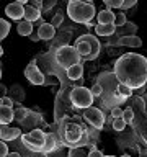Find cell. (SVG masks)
Returning a JSON list of instances; mask_svg holds the SVG:
<instances>
[{
	"label": "cell",
	"mask_w": 147,
	"mask_h": 157,
	"mask_svg": "<svg viewBox=\"0 0 147 157\" xmlns=\"http://www.w3.org/2000/svg\"><path fill=\"white\" fill-rule=\"evenodd\" d=\"M62 21H64V13L57 12V13L52 17V20H51V25H52L54 28H56V26H61V25H62Z\"/></svg>",
	"instance_id": "1f68e13d"
},
{
	"label": "cell",
	"mask_w": 147,
	"mask_h": 157,
	"mask_svg": "<svg viewBox=\"0 0 147 157\" xmlns=\"http://www.w3.org/2000/svg\"><path fill=\"white\" fill-rule=\"evenodd\" d=\"M93 144H87V146H82V147H72L69 151V155L67 157H88V152L93 149Z\"/></svg>",
	"instance_id": "e0dca14e"
},
{
	"label": "cell",
	"mask_w": 147,
	"mask_h": 157,
	"mask_svg": "<svg viewBox=\"0 0 147 157\" xmlns=\"http://www.w3.org/2000/svg\"><path fill=\"white\" fill-rule=\"evenodd\" d=\"M23 13H24V5L18 2H12L5 7V15L12 20H17V21H20L23 18Z\"/></svg>",
	"instance_id": "9c48e42d"
},
{
	"label": "cell",
	"mask_w": 147,
	"mask_h": 157,
	"mask_svg": "<svg viewBox=\"0 0 147 157\" xmlns=\"http://www.w3.org/2000/svg\"><path fill=\"white\" fill-rule=\"evenodd\" d=\"M20 136H21V129L20 128H10L8 124L0 126V141H3V142L13 141Z\"/></svg>",
	"instance_id": "30bf717a"
},
{
	"label": "cell",
	"mask_w": 147,
	"mask_h": 157,
	"mask_svg": "<svg viewBox=\"0 0 147 157\" xmlns=\"http://www.w3.org/2000/svg\"><path fill=\"white\" fill-rule=\"evenodd\" d=\"M5 157H21V155H20L18 152H12V154H7Z\"/></svg>",
	"instance_id": "60d3db41"
},
{
	"label": "cell",
	"mask_w": 147,
	"mask_h": 157,
	"mask_svg": "<svg viewBox=\"0 0 147 157\" xmlns=\"http://www.w3.org/2000/svg\"><path fill=\"white\" fill-rule=\"evenodd\" d=\"M67 15L75 23H88L95 17V5L92 2H69Z\"/></svg>",
	"instance_id": "3957f363"
},
{
	"label": "cell",
	"mask_w": 147,
	"mask_h": 157,
	"mask_svg": "<svg viewBox=\"0 0 147 157\" xmlns=\"http://www.w3.org/2000/svg\"><path fill=\"white\" fill-rule=\"evenodd\" d=\"M13 121V108L0 105V126L10 124Z\"/></svg>",
	"instance_id": "ac0fdd59"
},
{
	"label": "cell",
	"mask_w": 147,
	"mask_h": 157,
	"mask_svg": "<svg viewBox=\"0 0 147 157\" xmlns=\"http://www.w3.org/2000/svg\"><path fill=\"white\" fill-rule=\"evenodd\" d=\"M70 2H80V0H70Z\"/></svg>",
	"instance_id": "bcb514c9"
},
{
	"label": "cell",
	"mask_w": 147,
	"mask_h": 157,
	"mask_svg": "<svg viewBox=\"0 0 147 157\" xmlns=\"http://www.w3.org/2000/svg\"><path fill=\"white\" fill-rule=\"evenodd\" d=\"M62 137H64V146L69 149L72 147H82L88 144V132L82 124L78 123H69L62 128Z\"/></svg>",
	"instance_id": "7a4b0ae2"
},
{
	"label": "cell",
	"mask_w": 147,
	"mask_h": 157,
	"mask_svg": "<svg viewBox=\"0 0 147 157\" xmlns=\"http://www.w3.org/2000/svg\"><path fill=\"white\" fill-rule=\"evenodd\" d=\"M118 44L121 46H127V48H141L142 46V39L136 34H129V36H121Z\"/></svg>",
	"instance_id": "9a60e30c"
},
{
	"label": "cell",
	"mask_w": 147,
	"mask_h": 157,
	"mask_svg": "<svg viewBox=\"0 0 147 157\" xmlns=\"http://www.w3.org/2000/svg\"><path fill=\"white\" fill-rule=\"evenodd\" d=\"M124 128H126V123L123 118H115L113 120V129L115 131H124Z\"/></svg>",
	"instance_id": "f546056e"
},
{
	"label": "cell",
	"mask_w": 147,
	"mask_h": 157,
	"mask_svg": "<svg viewBox=\"0 0 147 157\" xmlns=\"http://www.w3.org/2000/svg\"><path fill=\"white\" fill-rule=\"evenodd\" d=\"M54 5H56V0H44L43 7H41V12H47V10H51Z\"/></svg>",
	"instance_id": "836d02e7"
},
{
	"label": "cell",
	"mask_w": 147,
	"mask_h": 157,
	"mask_svg": "<svg viewBox=\"0 0 147 157\" xmlns=\"http://www.w3.org/2000/svg\"><path fill=\"white\" fill-rule=\"evenodd\" d=\"M136 29H137V26H136L134 23L126 21V23L121 26V36H129V34H136Z\"/></svg>",
	"instance_id": "d4e9b609"
},
{
	"label": "cell",
	"mask_w": 147,
	"mask_h": 157,
	"mask_svg": "<svg viewBox=\"0 0 147 157\" xmlns=\"http://www.w3.org/2000/svg\"><path fill=\"white\" fill-rule=\"evenodd\" d=\"M2 105L8 106V108H13V100L10 97H2Z\"/></svg>",
	"instance_id": "8d00e7d4"
},
{
	"label": "cell",
	"mask_w": 147,
	"mask_h": 157,
	"mask_svg": "<svg viewBox=\"0 0 147 157\" xmlns=\"http://www.w3.org/2000/svg\"><path fill=\"white\" fill-rule=\"evenodd\" d=\"M0 78H2V69H0Z\"/></svg>",
	"instance_id": "7dc6e473"
},
{
	"label": "cell",
	"mask_w": 147,
	"mask_h": 157,
	"mask_svg": "<svg viewBox=\"0 0 147 157\" xmlns=\"http://www.w3.org/2000/svg\"><path fill=\"white\" fill-rule=\"evenodd\" d=\"M66 72L70 80H78L83 75V66L82 64H75V66H70L69 69H66Z\"/></svg>",
	"instance_id": "44dd1931"
},
{
	"label": "cell",
	"mask_w": 147,
	"mask_h": 157,
	"mask_svg": "<svg viewBox=\"0 0 147 157\" xmlns=\"http://www.w3.org/2000/svg\"><path fill=\"white\" fill-rule=\"evenodd\" d=\"M80 39H83V41H87L88 44H90V48H92V54L88 56L87 59L88 61H92V59H95L98 54H100V41L96 39V36H93V34H83V36H80Z\"/></svg>",
	"instance_id": "7c38bea8"
},
{
	"label": "cell",
	"mask_w": 147,
	"mask_h": 157,
	"mask_svg": "<svg viewBox=\"0 0 147 157\" xmlns=\"http://www.w3.org/2000/svg\"><path fill=\"white\" fill-rule=\"evenodd\" d=\"M36 34H38L39 39H43V41H49V39H52L54 34H56V28H54L51 23H41Z\"/></svg>",
	"instance_id": "4fadbf2b"
},
{
	"label": "cell",
	"mask_w": 147,
	"mask_h": 157,
	"mask_svg": "<svg viewBox=\"0 0 147 157\" xmlns=\"http://www.w3.org/2000/svg\"><path fill=\"white\" fill-rule=\"evenodd\" d=\"M90 92H92L93 98L101 97L103 95V85H101V83H98V82H95V83H93V87L90 88Z\"/></svg>",
	"instance_id": "f1b7e54d"
},
{
	"label": "cell",
	"mask_w": 147,
	"mask_h": 157,
	"mask_svg": "<svg viewBox=\"0 0 147 157\" xmlns=\"http://www.w3.org/2000/svg\"><path fill=\"white\" fill-rule=\"evenodd\" d=\"M10 98L12 100H18V101H23L24 100V93H23V87L21 85H13L10 88Z\"/></svg>",
	"instance_id": "cb8c5ba5"
},
{
	"label": "cell",
	"mask_w": 147,
	"mask_h": 157,
	"mask_svg": "<svg viewBox=\"0 0 147 157\" xmlns=\"http://www.w3.org/2000/svg\"><path fill=\"white\" fill-rule=\"evenodd\" d=\"M2 54H3V48L0 46V56H2Z\"/></svg>",
	"instance_id": "ee69618b"
},
{
	"label": "cell",
	"mask_w": 147,
	"mask_h": 157,
	"mask_svg": "<svg viewBox=\"0 0 147 157\" xmlns=\"http://www.w3.org/2000/svg\"><path fill=\"white\" fill-rule=\"evenodd\" d=\"M61 146H64V144H62V142H59V137L54 134V132H46L43 152H46V154H51L52 151H57V147H61Z\"/></svg>",
	"instance_id": "8fae6325"
},
{
	"label": "cell",
	"mask_w": 147,
	"mask_h": 157,
	"mask_svg": "<svg viewBox=\"0 0 147 157\" xmlns=\"http://www.w3.org/2000/svg\"><path fill=\"white\" fill-rule=\"evenodd\" d=\"M24 77L28 78V82H31L33 85H43L44 83V74L38 69L36 66V59H33L31 62L26 66V69H24Z\"/></svg>",
	"instance_id": "ba28073f"
},
{
	"label": "cell",
	"mask_w": 147,
	"mask_h": 157,
	"mask_svg": "<svg viewBox=\"0 0 147 157\" xmlns=\"http://www.w3.org/2000/svg\"><path fill=\"white\" fill-rule=\"evenodd\" d=\"M29 115V111L26 110V108H17V110H13V120L17 121H24V118H26Z\"/></svg>",
	"instance_id": "4316f807"
},
{
	"label": "cell",
	"mask_w": 147,
	"mask_h": 157,
	"mask_svg": "<svg viewBox=\"0 0 147 157\" xmlns=\"http://www.w3.org/2000/svg\"><path fill=\"white\" fill-rule=\"evenodd\" d=\"M106 5H108V8H123L124 0H108Z\"/></svg>",
	"instance_id": "d6a6232c"
},
{
	"label": "cell",
	"mask_w": 147,
	"mask_h": 157,
	"mask_svg": "<svg viewBox=\"0 0 147 157\" xmlns=\"http://www.w3.org/2000/svg\"><path fill=\"white\" fill-rule=\"evenodd\" d=\"M96 21L98 25H113L115 21V13L111 12V8H105L96 15Z\"/></svg>",
	"instance_id": "2e32d148"
},
{
	"label": "cell",
	"mask_w": 147,
	"mask_h": 157,
	"mask_svg": "<svg viewBox=\"0 0 147 157\" xmlns=\"http://www.w3.org/2000/svg\"><path fill=\"white\" fill-rule=\"evenodd\" d=\"M8 154V146L3 141H0V157H5Z\"/></svg>",
	"instance_id": "d590c367"
},
{
	"label": "cell",
	"mask_w": 147,
	"mask_h": 157,
	"mask_svg": "<svg viewBox=\"0 0 147 157\" xmlns=\"http://www.w3.org/2000/svg\"><path fill=\"white\" fill-rule=\"evenodd\" d=\"M103 2H105V3H106V2H108V0H103Z\"/></svg>",
	"instance_id": "c3c4849f"
},
{
	"label": "cell",
	"mask_w": 147,
	"mask_h": 157,
	"mask_svg": "<svg viewBox=\"0 0 147 157\" xmlns=\"http://www.w3.org/2000/svg\"><path fill=\"white\" fill-rule=\"evenodd\" d=\"M75 49H77V52L82 56V59H87V57L92 54L90 44H88L87 41H83V39H80V38H78L77 41H75Z\"/></svg>",
	"instance_id": "d6986e66"
},
{
	"label": "cell",
	"mask_w": 147,
	"mask_h": 157,
	"mask_svg": "<svg viewBox=\"0 0 147 157\" xmlns=\"http://www.w3.org/2000/svg\"><path fill=\"white\" fill-rule=\"evenodd\" d=\"M121 115H123V110H121V108L115 106V108L111 110V118H121Z\"/></svg>",
	"instance_id": "74e56055"
},
{
	"label": "cell",
	"mask_w": 147,
	"mask_h": 157,
	"mask_svg": "<svg viewBox=\"0 0 147 157\" xmlns=\"http://www.w3.org/2000/svg\"><path fill=\"white\" fill-rule=\"evenodd\" d=\"M39 18H41V10L36 8V7H33V5H29V3L24 5L23 20H26V21L34 23V21H36V20H39Z\"/></svg>",
	"instance_id": "5bb4252c"
},
{
	"label": "cell",
	"mask_w": 147,
	"mask_h": 157,
	"mask_svg": "<svg viewBox=\"0 0 147 157\" xmlns=\"http://www.w3.org/2000/svg\"><path fill=\"white\" fill-rule=\"evenodd\" d=\"M17 31H18L20 36H29V34L33 33V23L26 21V20H20L18 26H17Z\"/></svg>",
	"instance_id": "603a6c76"
},
{
	"label": "cell",
	"mask_w": 147,
	"mask_h": 157,
	"mask_svg": "<svg viewBox=\"0 0 147 157\" xmlns=\"http://www.w3.org/2000/svg\"><path fill=\"white\" fill-rule=\"evenodd\" d=\"M28 2H29V5H33V7H36L39 10L43 7V0H28Z\"/></svg>",
	"instance_id": "f35d334b"
},
{
	"label": "cell",
	"mask_w": 147,
	"mask_h": 157,
	"mask_svg": "<svg viewBox=\"0 0 147 157\" xmlns=\"http://www.w3.org/2000/svg\"><path fill=\"white\" fill-rule=\"evenodd\" d=\"M10 26H12V25H10L8 21H5L3 18H0V41H3V39L8 36Z\"/></svg>",
	"instance_id": "484cf974"
},
{
	"label": "cell",
	"mask_w": 147,
	"mask_h": 157,
	"mask_svg": "<svg viewBox=\"0 0 147 157\" xmlns=\"http://www.w3.org/2000/svg\"><path fill=\"white\" fill-rule=\"evenodd\" d=\"M93 95L90 92V88L85 87H74L70 90V101L75 108H80V110H85V108L93 105Z\"/></svg>",
	"instance_id": "5b68a950"
},
{
	"label": "cell",
	"mask_w": 147,
	"mask_h": 157,
	"mask_svg": "<svg viewBox=\"0 0 147 157\" xmlns=\"http://www.w3.org/2000/svg\"><path fill=\"white\" fill-rule=\"evenodd\" d=\"M15 2H18V3H21V5H26L28 0H15Z\"/></svg>",
	"instance_id": "b9f144b4"
},
{
	"label": "cell",
	"mask_w": 147,
	"mask_h": 157,
	"mask_svg": "<svg viewBox=\"0 0 147 157\" xmlns=\"http://www.w3.org/2000/svg\"><path fill=\"white\" fill-rule=\"evenodd\" d=\"M95 33L96 36H111L113 33H116L115 25H95Z\"/></svg>",
	"instance_id": "7402d4cb"
},
{
	"label": "cell",
	"mask_w": 147,
	"mask_h": 157,
	"mask_svg": "<svg viewBox=\"0 0 147 157\" xmlns=\"http://www.w3.org/2000/svg\"><path fill=\"white\" fill-rule=\"evenodd\" d=\"M121 157H131V155H129V154H123Z\"/></svg>",
	"instance_id": "f6af8a7d"
},
{
	"label": "cell",
	"mask_w": 147,
	"mask_h": 157,
	"mask_svg": "<svg viewBox=\"0 0 147 157\" xmlns=\"http://www.w3.org/2000/svg\"><path fill=\"white\" fill-rule=\"evenodd\" d=\"M31 157H33V155H31Z\"/></svg>",
	"instance_id": "681fc988"
},
{
	"label": "cell",
	"mask_w": 147,
	"mask_h": 157,
	"mask_svg": "<svg viewBox=\"0 0 147 157\" xmlns=\"http://www.w3.org/2000/svg\"><path fill=\"white\" fill-rule=\"evenodd\" d=\"M56 61L61 67L69 69L70 66H75V64H82V56L77 52L75 46H70V44H64V46L57 48L56 51Z\"/></svg>",
	"instance_id": "277c9868"
},
{
	"label": "cell",
	"mask_w": 147,
	"mask_h": 157,
	"mask_svg": "<svg viewBox=\"0 0 147 157\" xmlns=\"http://www.w3.org/2000/svg\"><path fill=\"white\" fill-rule=\"evenodd\" d=\"M142 103H144V110L147 111V93H145L144 97H142Z\"/></svg>",
	"instance_id": "ab89813d"
},
{
	"label": "cell",
	"mask_w": 147,
	"mask_h": 157,
	"mask_svg": "<svg viewBox=\"0 0 147 157\" xmlns=\"http://www.w3.org/2000/svg\"><path fill=\"white\" fill-rule=\"evenodd\" d=\"M115 95H116V98H119V100L123 101V100H126V98H129L132 95V88L124 85V83H118L116 90H115Z\"/></svg>",
	"instance_id": "ffe728a7"
},
{
	"label": "cell",
	"mask_w": 147,
	"mask_h": 157,
	"mask_svg": "<svg viewBox=\"0 0 147 157\" xmlns=\"http://www.w3.org/2000/svg\"><path fill=\"white\" fill-rule=\"evenodd\" d=\"M115 77L118 83H124L132 90L147 83V57L142 54L127 52L115 62Z\"/></svg>",
	"instance_id": "6da1fadb"
},
{
	"label": "cell",
	"mask_w": 147,
	"mask_h": 157,
	"mask_svg": "<svg viewBox=\"0 0 147 157\" xmlns=\"http://www.w3.org/2000/svg\"><path fill=\"white\" fill-rule=\"evenodd\" d=\"M83 118H85L93 128H96V129H101L103 124H105V115L101 113V110H98L95 106L85 108V110H83Z\"/></svg>",
	"instance_id": "52a82bcc"
},
{
	"label": "cell",
	"mask_w": 147,
	"mask_h": 157,
	"mask_svg": "<svg viewBox=\"0 0 147 157\" xmlns=\"http://www.w3.org/2000/svg\"><path fill=\"white\" fill-rule=\"evenodd\" d=\"M126 21H127V20H126V15L124 13H115V21H113V25H115L116 28L118 26H123Z\"/></svg>",
	"instance_id": "4dcf8cb0"
},
{
	"label": "cell",
	"mask_w": 147,
	"mask_h": 157,
	"mask_svg": "<svg viewBox=\"0 0 147 157\" xmlns=\"http://www.w3.org/2000/svg\"><path fill=\"white\" fill-rule=\"evenodd\" d=\"M44 137H46V132L36 128V129H31V131L21 134V142L24 144V147H28V149H31L34 152H43Z\"/></svg>",
	"instance_id": "8992f818"
},
{
	"label": "cell",
	"mask_w": 147,
	"mask_h": 157,
	"mask_svg": "<svg viewBox=\"0 0 147 157\" xmlns=\"http://www.w3.org/2000/svg\"><path fill=\"white\" fill-rule=\"evenodd\" d=\"M38 157H49V154H46V152H39Z\"/></svg>",
	"instance_id": "7bdbcfd3"
},
{
	"label": "cell",
	"mask_w": 147,
	"mask_h": 157,
	"mask_svg": "<svg viewBox=\"0 0 147 157\" xmlns=\"http://www.w3.org/2000/svg\"><path fill=\"white\" fill-rule=\"evenodd\" d=\"M88 157H115V155H105L101 151H98L96 147H93V149L88 152Z\"/></svg>",
	"instance_id": "e575fe53"
},
{
	"label": "cell",
	"mask_w": 147,
	"mask_h": 157,
	"mask_svg": "<svg viewBox=\"0 0 147 157\" xmlns=\"http://www.w3.org/2000/svg\"><path fill=\"white\" fill-rule=\"evenodd\" d=\"M121 118L124 120L126 124H132V123H134V111H132V108H126V110H123Z\"/></svg>",
	"instance_id": "83f0119b"
}]
</instances>
